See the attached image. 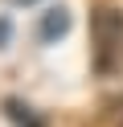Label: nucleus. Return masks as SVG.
Listing matches in <instances>:
<instances>
[{
    "label": "nucleus",
    "instance_id": "obj_5",
    "mask_svg": "<svg viewBox=\"0 0 123 127\" xmlns=\"http://www.w3.org/2000/svg\"><path fill=\"white\" fill-rule=\"evenodd\" d=\"M12 4H21V8H29V4H37V0H12Z\"/></svg>",
    "mask_w": 123,
    "mask_h": 127
},
{
    "label": "nucleus",
    "instance_id": "obj_4",
    "mask_svg": "<svg viewBox=\"0 0 123 127\" xmlns=\"http://www.w3.org/2000/svg\"><path fill=\"white\" fill-rule=\"evenodd\" d=\"M8 45H12V21H8V17H0V53H4Z\"/></svg>",
    "mask_w": 123,
    "mask_h": 127
},
{
    "label": "nucleus",
    "instance_id": "obj_2",
    "mask_svg": "<svg viewBox=\"0 0 123 127\" xmlns=\"http://www.w3.org/2000/svg\"><path fill=\"white\" fill-rule=\"evenodd\" d=\"M66 33H70V8L66 4H53V8L41 12V25H37V41L41 45H57Z\"/></svg>",
    "mask_w": 123,
    "mask_h": 127
},
{
    "label": "nucleus",
    "instance_id": "obj_1",
    "mask_svg": "<svg viewBox=\"0 0 123 127\" xmlns=\"http://www.w3.org/2000/svg\"><path fill=\"white\" fill-rule=\"evenodd\" d=\"M90 58L94 74H115L123 62V8L98 4L90 12Z\"/></svg>",
    "mask_w": 123,
    "mask_h": 127
},
{
    "label": "nucleus",
    "instance_id": "obj_3",
    "mask_svg": "<svg viewBox=\"0 0 123 127\" xmlns=\"http://www.w3.org/2000/svg\"><path fill=\"white\" fill-rule=\"evenodd\" d=\"M0 111H4V119H8L12 127H49V119L41 115V111H33L21 94H8V98L0 102Z\"/></svg>",
    "mask_w": 123,
    "mask_h": 127
}]
</instances>
